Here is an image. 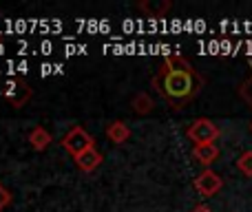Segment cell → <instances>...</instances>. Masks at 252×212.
Wrapping results in <instances>:
<instances>
[{
	"mask_svg": "<svg viewBox=\"0 0 252 212\" xmlns=\"http://www.w3.org/2000/svg\"><path fill=\"white\" fill-rule=\"evenodd\" d=\"M153 87L168 104L179 108L199 95L204 78L197 73L190 62H186L177 53H170L157 66L155 75H153Z\"/></svg>",
	"mask_w": 252,
	"mask_h": 212,
	"instance_id": "obj_1",
	"label": "cell"
},
{
	"mask_svg": "<svg viewBox=\"0 0 252 212\" xmlns=\"http://www.w3.org/2000/svg\"><path fill=\"white\" fill-rule=\"evenodd\" d=\"M186 135L190 142H195V146H201V144H215L217 137L221 135V130H219V126L215 124L213 120L199 117V120H195L190 126H188Z\"/></svg>",
	"mask_w": 252,
	"mask_h": 212,
	"instance_id": "obj_2",
	"label": "cell"
},
{
	"mask_svg": "<svg viewBox=\"0 0 252 212\" xmlns=\"http://www.w3.org/2000/svg\"><path fill=\"white\" fill-rule=\"evenodd\" d=\"M62 148H64L66 152H71L75 157H80L82 152H87L89 148H95V142H93V137L87 133V130L82 128V126H73V128L69 130V133L62 137Z\"/></svg>",
	"mask_w": 252,
	"mask_h": 212,
	"instance_id": "obj_3",
	"label": "cell"
},
{
	"mask_svg": "<svg viewBox=\"0 0 252 212\" xmlns=\"http://www.w3.org/2000/svg\"><path fill=\"white\" fill-rule=\"evenodd\" d=\"M221 188H223L221 175H217L215 170H210V168H206L204 173L195 179V190L199 192L201 197H215Z\"/></svg>",
	"mask_w": 252,
	"mask_h": 212,
	"instance_id": "obj_4",
	"label": "cell"
},
{
	"mask_svg": "<svg viewBox=\"0 0 252 212\" xmlns=\"http://www.w3.org/2000/svg\"><path fill=\"white\" fill-rule=\"evenodd\" d=\"M192 157H195L201 166L208 168L210 164H215V161L219 159V148H217V144H201V146L192 148Z\"/></svg>",
	"mask_w": 252,
	"mask_h": 212,
	"instance_id": "obj_5",
	"label": "cell"
},
{
	"mask_svg": "<svg viewBox=\"0 0 252 212\" xmlns=\"http://www.w3.org/2000/svg\"><path fill=\"white\" fill-rule=\"evenodd\" d=\"M75 164H78L80 170L91 173V170H95L97 166L102 164V152L97 151V148H89L87 152H82L80 157H75Z\"/></svg>",
	"mask_w": 252,
	"mask_h": 212,
	"instance_id": "obj_6",
	"label": "cell"
},
{
	"mask_svg": "<svg viewBox=\"0 0 252 212\" xmlns=\"http://www.w3.org/2000/svg\"><path fill=\"white\" fill-rule=\"evenodd\" d=\"M170 7H173V4H170L168 0H144V2H139V9H142L148 18H161Z\"/></svg>",
	"mask_w": 252,
	"mask_h": 212,
	"instance_id": "obj_7",
	"label": "cell"
},
{
	"mask_svg": "<svg viewBox=\"0 0 252 212\" xmlns=\"http://www.w3.org/2000/svg\"><path fill=\"white\" fill-rule=\"evenodd\" d=\"M29 144L35 151H44V148L51 144V133H49L47 128H42V126H35L29 133Z\"/></svg>",
	"mask_w": 252,
	"mask_h": 212,
	"instance_id": "obj_8",
	"label": "cell"
},
{
	"mask_svg": "<svg viewBox=\"0 0 252 212\" xmlns=\"http://www.w3.org/2000/svg\"><path fill=\"white\" fill-rule=\"evenodd\" d=\"M106 137L113 144H124L126 139L130 137V128L124 124V121H113V124L106 128Z\"/></svg>",
	"mask_w": 252,
	"mask_h": 212,
	"instance_id": "obj_9",
	"label": "cell"
},
{
	"mask_svg": "<svg viewBox=\"0 0 252 212\" xmlns=\"http://www.w3.org/2000/svg\"><path fill=\"white\" fill-rule=\"evenodd\" d=\"M153 100L148 93H137V95L133 97V111L137 113V115H148V113L153 111Z\"/></svg>",
	"mask_w": 252,
	"mask_h": 212,
	"instance_id": "obj_10",
	"label": "cell"
},
{
	"mask_svg": "<svg viewBox=\"0 0 252 212\" xmlns=\"http://www.w3.org/2000/svg\"><path fill=\"white\" fill-rule=\"evenodd\" d=\"M239 95H241V100L246 102L250 108H252V60H250V75L241 82V87H239Z\"/></svg>",
	"mask_w": 252,
	"mask_h": 212,
	"instance_id": "obj_11",
	"label": "cell"
},
{
	"mask_svg": "<svg viewBox=\"0 0 252 212\" xmlns=\"http://www.w3.org/2000/svg\"><path fill=\"white\" fill-rule=\"evenodd\" d=\"M237 168H239V173H244L246 177H252V151L241 152L239 159H237Z\"/></svg>",
	"mask_w": 252,
	"mask_h": 212,
	"instance_id": "obj_12",
	"label": "cell"
},
{
	"mask_svg": "<svg viewBox=\"0 0 252 212\" xmlns=\"http://www.w3.org/2000/svg\"><path fill=\"white\" fill-rule=\"evenodd\" d=\"M9 204H11V192H9L7 188L0 183V210H4Z\"/></svg>",
	"mask_w": 252,
	"mask_h": 212,
	"instance_id": "obj_13",
	"label": "cell"
},
{
	"mask_svg": "<svg viewBox=\"0 0 252 212\" xmlns=\"http://www.w3.org/2000/svg\"><path fill=\"white\" fill-rule=\"evenodd\" d=\"M192 212H213L208 208V206H204V204H199V206H195V208H192Z\"/></svg>",
	"mask_w": 252,
	"mask_h": 212,
	"instance_id": "obj_14",
	"label": "cell"
},
{
	"mask_svg": "<svg viewBox=\"0 0 252 212\" xmlns=\"http://www.w3.org/2000/svg\"><path fill=\"white\" fill-rule=\"evenodd\" d=\"M250 130H252V124H250Z\"/></svg>",
	"mask_w": 252,
	"mask_h": 212,
	"instance_id": "obj_15",
	"label": "cell"
}]
</instances>
